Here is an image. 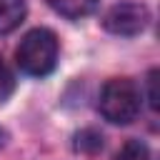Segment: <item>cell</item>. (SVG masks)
I'll list each match as a JSON object with an SVG mask.
<instances>
[{"mask_svg": "<svg viewBox=\"0 0 160 160\" xmlns=\"http://www.w3.org/2000/svg\"><path fill=\"white\" fill-rule=\"evenodd\" d=\"M58 52H60V45H58L55 32L48 28H35L22 35V40L15 50V62L25 75L42 78L55 70Z\"/></svg>", "mask_w": 160, "mask_h": 160, "instance_id": "6da1fadb", "label": "cell"}, {"mask_svg": "<svg viewBox=\"0 0 160 160\" xmlns=\"http://www.w3.org/2000/svg\"><path fill=\"white\" fill-rule=\"evenodd\" d=\"M98 108L108 122L128 125L140 112V90L130 78H112L102 85Z\"/></svg>", "mask_w": 160, "mask_h": 160, "instance_id": "7a4b0ae2", "label": "cell"}, {"mask_svg": "<svg viewBox=\"0 0 160 160\" xmlns=\"http://www.w3.org/2000/svg\"><path fill=\"white\" fill-rule=\"evenodd\" d=\"M150 12L140 2H118L102 15V28L112 35H138L148 28Z\"/></svg>", "mask_w": 160, "mask_h": 160, "instance_id": "3957f363", "label": "cell"}, {"mask_svg": "<svg viewBox=\"0 0 160 160\" xmlns=\"http://www.w3.org/2000/svg\"><path fill=\"white\" fill-rule=\"evenodd\" d=\"M55 12H60L62 18H70V20H80V18H88L98 10V2L100 0H45Z\"/></svg>", "mask_w": 160, "mask_h": 160, "instance_id": "277c9868", "label": "cell"}, {"mask_svg": "<svg viewBox=\"0 0 160 160\" xmlns=\"http://www.w3.org/2000/svg\"><path fill=\"white\" fill-rule=\"evenodd\" d=\"M25 0H0V35L12 32L25 20Z\"/></svg>", "mask_w": 160, "mask_h": 160, "instance_id": "5b68a950", "label": "cell"}, {"mask_svg": "<svg viewBox=\"0 0 160 160\" xmlns=\"http://www.w3.org/2000/svg\"><path fill=\"white\" fill-rule=\"evenodd\" d=\"M115 160H152V158H150V150H148L145 142H140V140H128V142L118 150Z\"/></svg>", "mask_w": 160, "mask_h": 160, "instance_id": "8992f818", "label": "cell"}, {"mask_svg": "<svg viewBox=\"0 0 160 160\" xmlns=\"http://www.w3.org/2000/svg\"><path fill=\"white\" fill-rule=\"evenodd\" d=\"M15 90V75L12 70L8 68V62L0 58V102H5Z\"/></svg>", "mask_w": 160, "mask_h": 160, "instance_id": "52a82bcc", "label": "cell"}, {"mask_svg": "<svg viewBox=\"0 0 160 160\" xmlns=\"http://www.w3.org/2000/svg\"><path fill=\"white\" fill-rule=\"evenodd\" d=\"M148 100H150V108L152 110H158V100H160V95H158V70H150V75H148Z\"/></svg>", "mask_w": 160, "mask_h": 160, "instance_id": "ba28073f", "label": "cell"}, {"mask_svg": "<svg viewBox=\"0 0 160 160\" xmlns=\"http://www.w3.org/2000/svg\"><path fill=\"white\" fill-rule=\"evenodd\" d=\"M2 145H5V130L0 128V148H2Z\"/></svg>", "mask_w": 160, "mask_h": 160, "instance_id": "9c48e42d", "label": "cell"}]
</instances>
